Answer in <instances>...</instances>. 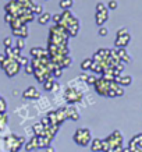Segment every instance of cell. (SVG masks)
<instances>
[{
    "label": "cell",
    "instance_id": "19",
    "mask_svg": "<svg viewBox=\"0 0 142 152\" xmlns=\"http://www.w3.org/2000/svg\"><path fill=\"white\" fill-rule=\"evenodd\" d=\"M53 85H55L53 80H47L45 83V89L46 91H52V89H53Z\"/></svg>",
    "mask_w": 142,
    "mask_h": 152
},
{
    "label": "cell",
    "instance_id": "25",
    "mask_svg": "<svg viewBox=\"0 0 142 152\" xmlns=\"http://www.w3.org/2000/svg\"><path fill=\"white\" fill-rule=\"evenodd\" d=\"M105 10H107V7H106L103 3H98L96 4V13L98 11H105Z\"/></svg>",
    "mask_w": 142,
    "mask_h": 152
},
{
    "label": "cell",
    "instance_id": "29",
    "mask_svg": "<svg viewBox=\"0 0 142 152\" xmlns=\"http://www.w3.org/2000/svg\"><path fill=\"white\" fill-rule=\"evenodd\" d=\"M99 35H100V37H106V35H107V29H106L105 27H100V29H99Z\"/></svg>",
    "mask_w": 142,
    "mask_h": 152
},
{
    "label": "cell",
    "instance_id": "18",
    "mask_svg": "<svg viewBox=\"0 0 142 152\" xmlns=\"http://www.w3.org/2000/svg\"><path fill=\"white\" fill-rule=\"evenodd\" d=\"M6 123H7V117H6L4 113H0V130L4 129Z\"/></svg>",
    "mask_w": 142,
    "mask_h": 152
},
{
    "label": "cell",
    "instance_id": "15",
    "mask_svg": "<svg viewBox=\"0 0 142 152\" xmlns=\"http://www.w3.org/2000/svg\"><path fill=\"white\" fill-rule=\"evenodd\" d=\"M50 18H52V15H50L49 13H42L38 21H39V24H42V25H43V24H46Z\"/></svg>",
    "mask_w": 142,
    "mask_h": 152
},
{
    "label": "cell",
    "instance_id": "37",
    "mask_svg": "<svg viewBox=\"0 0 142 152\" xmlns=\"http://www.w3.org/2000/svg\"><path fill=\"white\" fill-rule=\"evenodd\" d=\"M134 152H142V148H138V149H135Z\"/></svg>",
    "mask_w": 142,
    "mask_h": 152
},
{
    "label": "cell",
    "instance_id": "30",
    "mask_svg": "<svg viewBox=\"0 0 142 152\" xmlns=\"http://www.w3.org/2000/svg\"><path fill=\"white\" fill-rule=\"evenodd\" d=\"M11 43H13L11 38H6V39H4V46L6 48H11Z\"/></svg>",
    "mask_w": 142,
    "mask_h": 152
},
{
    "label": "cell",
    "instance_id": "7",
    "mask_svg": "<svg viewBox=\"0 0 142 152\" xmlns=\"http://www.w3.org/2000/svg\"><path fill=\"white\" fill-rule=\"evenodd\" d=\"M23 96L27 98V99H33V98H38V96H39V94H38V91L33 87H29L27 91L23 94Z\"/></svg>",
    "mask_w": 142,
    "mask_h": 152
},
{
    "label": "cell",
    "instance_id": "10",
    "mask_svg": "<svg viewBox=\"0 0 142 152\" xmlns=\"http://www.w3.org/2000/svg\"><path fill=\"white\" fill-rule=\"evenodd\" d=\"M20 3V6L23 7V9H27V10H32V7L35 4L32 3V0H17Z\"/></svg>",
    "mask_w": 142,
    "mask_h": 152
},
{
    "label": "cell",
    "instance_id": "6",
    "mask_svg": "<svg viewBox=\"0 0 142 152\" xmlns=\"http://www.w3.org/2000/svg\"><path fill=\"white\" fill-rule=\"evenodd\" d=\"M116 81H117L119 85H121V87H127V85H130V84L133 83V78H131L130 75H119V77L116 78Z\"/></svg>",
    "mask_w": 142,
    "mask_h": 152
},
{
    "label": "cell",
    "instance_id": "16",
    "mask_svg": "<svg viewBox=\"0 0 142 152\" xmlns=\"http://www.w3.org/2000/svg\"><path fill=\"white\" fill-rule=\"evenodd\" d=\"M73 6V0H61L60 1V7L63 10H70Z\"/></svg>",
    "mask_w": 142,
    "mask_h": 152
},
{
    "label": "cell",
    "instance_id": "21",
    "mask_svg": "<svg viewBox=\"0 0 142 152\" xmlns=\"http://www.w3.org/2000/svg\"><path fill=\"white\" fill-rule=\"evenodd\" d=\"M6 109H7V106H6V101L0 96V113H4Z\"/></svg>",
    "mask_w": 142,
    "mask_h": 152
},
{
    "label": "cell",
    "instance_id": "33",
    "mask_svg": "<svg viewBox=\"0 0 142 152\" xmlns=\"http://www.w3.org/2000/svg\"><path fill=\"white\" fill-rule=\"evenodd\" d=\"M87 78H88L87 74H81V75H79V80H84V81H87Z\"/></svg>",
    "mask_w": 142,
    "mask_h": 152
},
{
    "label": "cell",
    "instance_id": "35",
    "mask_svg": "<svg viewBox=\"0 0 142 152\" xmlns=\"http://www.w3.org/2000/svg\"><path fill=\"white\" fill-rule=\"evenodd\" d=\"M46 152H55V151H53V148L52 147H47L46 148Z\"/></svg>",
    "mask_w": 142,
    "mask_h": 152
},
{
    "label": "cell",
    "instance_id": "22",
    "mask_svg": "<svg viewBox=\"0 0 142 152\" xmlns=\"http://www.w3.org/2000/svg\"><path fill=\"white\" fill-rule=\"evenodd\" d=\"M117 6L119 4H117V1H116V0H110L109 4H107V9L109 10H116L117 9Z\"/></svg>",
    "mask_w": 142,
    "mask_h": 152
},
{
    "label": "cell",
    "instance_id": "32",
    "mask_svg": "<svg viewBox=\"0 0 142 152\" xmlns=\"http://www.w3.org/2000/svg\"><path fill=\"white\" fill-rule=\"evenodd\" d=\"M6 59H7V56L6 55H0V64H3L6 61Z\"/></svg>",
    "mask_w": 142,
    "mask_h": 152
},
{
    "label": "cell",
    "instance_id": "36",
    "mask_svg": "<svg viewBox=\"0 0 142 152\" xmlns=\"http://www.w3.org/2000/svg\"><path fill=\"white\" fill-rule=\"evenodd\" d=\"M123 152H131V149L130 148H123Z\"/></svg>",
    "mask_w": 142,
    "mask_h": 152
},
{
    "label": "cell",
    "instance_id": "20",
    "mask_svg": "<svg viewBox=\"0 0 142 152\" xmlns=\"http://www.w3.org/2000/svg\"><path fill=\"white\" fill-rule=\"evenodd\" d=\"M24 46H25V41H24L23 38H18V39H17V49H18V50H23Z\"/></svg>",
    "mask_w": 142,
    "mask_h": 152
},
{
    "label": "cell",
    "instance_id": "13",
    "mask_svg": "<svg viewBox=\"0 0 142 152\" xmlns=\"http://www.w3.org/2000/svg\"><path fill=\"white\" fill-rule=\"evenodd\" d=\"M31 55L35 56L36 59H41V56L46 55V52L43 50V49H41V48H35V49H32V50H31Z\"/></svg>",
    "mask_w": 142,
    "mask_h": 152
},
{
    "label": "cell",
    "instance_id": "26",
    "mask_svg": "<svg viewBox=\"0 0 142 152\" xmlns=\"http://www.w3.org/2000/svg\"><path fill=\"white\" fill-rule=\"evenodd\" d=\"M127 34H128L127 28H121V29L117 31V37H123V35H127Z\"/></svg>",
    "mask_w": 142,
    "mask_h": 152
},
{
    "label": "cell",
    "instance_id": "14",
    "mask_svg": "<svg viewBox=\"0 0 142 152\" xmlns=\"http://www.w3.org/2000/svg\"><path fill=\"white\" fill-rule=\"evenodd\" d=\"M32 148H39V144H38V137H36V138L31 140V141H29V144H27L25 149H27V151H32Z\"/></svg>",
    "mask_w": 142,
    "mask_h": 152
},
{
    "label": "cell",
    "instance_id": "5",
    "mask_svg": "<svg viewBox=\"0 0 142 152\" xmlns=\"http://www.w3.org/2000/svg\"><path fill=\"white\" fill-rule=\"evenodd\" d=\"M130 41H131L130 34L123 35V37H117V39H116V46H117V48H125L130 43Z\"/></svg>",
    "mask_w": 142,
    "mask_h": 152
},
{
    "label": "cell",
    "instance_id": "12",
    "mask_svg": "<svg viewBox=\"0 0 142 152\" xmlns=\"http://www.w3.org/2000/svg\"><path fill=\"white\" fill-rule=\"evenodd\" d=\"M102 145H103V141H100V140H93V142H92L91 148H92V151H102Z\"/></svg>",
    "mask_w": 142,
    "mask_h": 152
},
{
    "label": "cell",
    "instance_id": "2",
    "mask_svg": "<svg viewBox=\"0 0 142 152\" xmlns=\"http://www.w3.org/2000/svg\"><path fill=\"white\" fill-rule=\"evenodd\" d=\"M74 141H75L77 144H79V145H82V147L88 145L89 141H91V131H89L88 129L77 130V133H75V135H74Z\"/></svg>",
    "mask_w": 142,
    "mask_h": 152
},
{
    "label": "cell",
    "instance_id": "11",
    "mask_svg": "<svg viewBox=\"0 0 142 152\" xmlns=\"http://www.w3.org/2000/svg\"><path fill=\"white\" fill-rule=\"evenodd\" d=\"M67 112H68V117H71L73 120H78V119H79V113L77 112V109H75L74 106H70L68 109H67Z\"/></svg>",
    "mask_w": 142,
    "mask_h": 152
},
{
    "label": "cell",
    "instance_id": "1",
    "mask_svg": "<svg viewBox=\"0 0 142 152\" xmlns=\"http://www.w3.org/2000/svg\"><path fill=\"white\" fill-rule=\"evenodd\" d=\"M1 67L4 69V71L7 73V75L13 77V75H15V74L20 71V67H21V66L18 64V61H17L15 59H10V57H7L6 61L1 64Z\"/></svg>",
    "mask_w": 142,
    "mask_h": 152
},
{
    "label": "cell",
    "instance_id": "3",
    "mask_svg": "<svg viewBox=\"0 0 142 152\" xmlns=\"http://www.w3.org/2000/svg\"><path fill=\"white\" fill-rule=\"evenodd\" d=\"M81 99V92L77 91V89H74V88H70L68 91H66V101L68 102V103H74V102H77Z\"/></svg>",
    "mask_w": 142,
    "mask_h": 152
},
{
    "label": "cell",
    "instance_id": "23",
    "mask_svg": "<svg viewBox=\"0 0 142 152\" xmlns=\"http://www.w3.org/2000/svg\"><path fill=\"white\" fill-rule=\"evenodd\" d=\"M52 20H53V23L60 24V21H61V14H55V15H52Z\"/></svg>",
    "mask_w": 142,
    "mask_h": 152
},
{
    "label": "cell",
    "instance_id": "17",
    "mask_svg": "<svg viewBox=\"0 0 142 152\" xmlns=\"http://www.w3.org/2000/svg\"><path fill=\"white\" fill-rule=\"evenodd\" d=\"M92 63H93V61H92L91 59H87V60H84V61H82L81 67H82L84 70H88V69H91V67H92Z\"/></svg>",
    "mask_w": 142,
    "mask_h": 152
},
{
    "label": "cell",
    "instance_id": "31",
    "mask_svg": "<svg viewBox=\"0 0 142 152\" xmlns=\"http://www.w3.org/2000/svg\"><path fill=\"white\" fill-rule=\"evenodd\" d=\"M25 70H27V74H32V73H33L32 66H31V64H27V67H25Z\"/></svg>",
    "mask_w": 142,
    "mask_h": 152
},
{
    "label": "cell",
    "instance_id": "34",
    "mask_svg": "<svg viewBox=\"0 0 142 152\" xmlns=\"http://www.w3.org/2000/svg\"><path fill=\"white\" fill-rule=\"evenodd\" d=\"M18 89H14V91H13V95H14V96H18Z\"/></svg>",
    "mask_w": 142,
    "mask_h": 152
},
{
    "label": "cell",
    "instance_id": "8",
    "mask_svg": "<svg viewBox=\"0 0 142 152\" xmlns=\"http://www.w3.org/2000/svg\"><path fill=\"white\" fill-rule=\"evenodd\" d=\"M117 55H119V57H120V60H121V61H130V60H131V57H130V55L128 53H127V52H125V49H124V48H120V49H117Z\"/></svg>",
    "mask_w": 142,
    "mask_h": 152
},
{
    "label": "cell",
    "instance_id": "27",
    "mask_svg": "<svg viewBox=\"0 0 142 152\" xmlns=\"http://www.w3.org/2000/svg\"><path fill=\"white\" fill-rule=\"evenodd\" d=\"M85 83L87 84H95L96 83V78H95V77H92V75H88V78H87Z\"/></svg>",
    "mask_w": 142,
    "mask_h": 152
},
{
    "label": "cell",
    "instance_id": "28",
    "mask_svg": "<svg viewBox=\"0 0 142 152\" xmlns=\"http://www.w3.org/2000/svg\"><path fill=\"white\" fill-rule=\"evenodd\" d=\"M121 95H124V89L121 88V85H120V87L116 89V96H121Z\"/></svg>",
    "mask_w": 142,
    "mask_h": 152
},
{
    "label": "cell",
    "instance_id": "24",
    "mask_svg": "<svg viewBox=\"0 0 142 152\" xmlns=\"http://www.w3.org/2000/svg\"><path fill=\"white\" fill-rule=\"evenodd\" d=\"M32 11H33V14H42V7L39 4H35L32 7Z\"/></svg>",
    "mask_w": 142,
    "mask_h": 152
},
{
    "label": "cell",
    "instance_id": "4",
    "mask_svg": "<svg viewBox=\"0 0 142 152\" xmlns=\"http://www.w3.org/2000/svg\"><path fill=\"white\" fill-rule=\"evenodd\" d=\"M107 18H109V10H105V11H98L96 13V24L99 25V27H102L103 24H105V21H107Z\"/></svg>",
    "mask_w": 142,
    "mask_h": 152
},
{
    "label": "cell",
    "instance_id": "9",
    "mask_svg": "<svg viewBox=\"0 0 142 152\" xmlns=\"http://www.w3.org/2000/svg\"><path fill=\"white\" fill-rule=\"evenodd\" d=\"M13 34L14 35H20V38H27V35H28V29H27V27L24 25V27H21V28H18V29H13Z\"/></svg>",
    "mask_w": 142,
    "mask_h": 152
}]
</instances>
